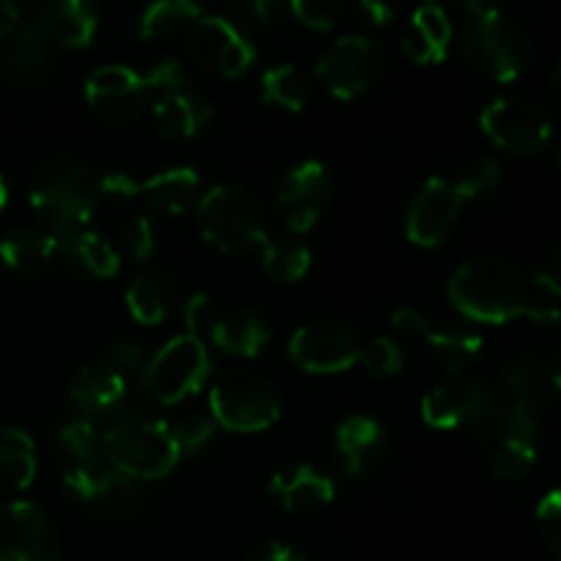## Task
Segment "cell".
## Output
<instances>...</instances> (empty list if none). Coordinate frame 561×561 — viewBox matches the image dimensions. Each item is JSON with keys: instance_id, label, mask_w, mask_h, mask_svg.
Here are the masks:
<instances>
[{"instance_id": "obj_6", "label": "cell", "mask_w": 561, "mask_h": 561, "mask_svg": "<svg viewBox=\"0 0 561 561\" xmlns=\"http://www.w3.org/2000/svg\"><path fill=\"white\" fill-rule=\"evenodd\" d=\"M211 420L233 433L268 431L279 420V398L272 383L252 370H230L208 392Z\"/></svg>"}, {"instance_id": "obj_43", "label": "cell", "mask_w": 561, "mask_h": 561, "mask_svg": "<svg viewBox=\"0 0 561 561\" xmlns=\"http://www.w3.org/2000/svg\"><path fill=\"white\" fill-rule=\"evenodd\" d=\"M142 82H146L148 93L159 99L164 96V93L184 91L186 71L175 58H164V60H157V64L142 75Z\"/></svg>"}, {"instance_id": "obj_12", "label": "cell", "mask_w": 561, "mask_h": 561, "mask_svg": "<svg viewBox=\"0 0 561 561\" xmlns=\"http://www.w3.org/2000/svg\"><path fill=\"white\" fill-rule=\"evenodd\" d=\"M383 49L373 38L351 33L337 38L318 60V77L337 99H356L383 75Z\"/></svg>"}, {"instance_id": "obj_15", "label": "cell", "mask_w": 561, "mask_h": 561, "mask_svg": "<svg viewBox=\"0 0 561 561\" xmlns=\"http://www.w3.org/2000/svg\"><path fill=\"white\" fill-rule=\"evenodd\" d=\"M463 201L455 192V184L447 179H431L422 184L405 211V236L416 247H438L453 230Z\"/></svg>"}, {"instance_id": "obj_55", "label": "cell", "mask_w": 561, "mask_h": 561, "mask_svg": "<svg viewBox=\"0 0 561 561\" xmlns=\"http://www.w3.org/2000/svg\"><path fill=\"white\" fill-rule=\"evenodd\" d=\"M551 378H553V389H557V392H561V348H559V354L553 356V362H551Z\"/></svg>"}, {"instance_id": "obj_47", "label": "cell", "mask_w": 561, "mask_h": 561, "mask_svg": "<svg viewBox=\"0 0 561 561\" xmlns=\"http://www.w3.org/2000/svg\"><path fill=\"white\" fill-rule=\"evenodd\" d=\"M99 197H107V201H131V197H140V181L131 179L129 173H107L99 179Z\"/></svg>"}, {"instance_id": "obj_41", "label": "cell", "mask_w": 561, "mask_h": 561, "mask_svg": "<svg viewBox=\"0 0 561 561\" xmlns=\"http://www.w3.org/2000/svg\"><path fill=\"white\" fill-rule=\"evenodd\" d=\"M537 526H540L542 542L553 557L561 559V488L548 491L537 504Z\"/></svg>"}, {"instance_id": "obj_45", "label": "cell", "mask_w": 561, "mask_h": 561, "mask_svg": "<svg viewBox=\"0 0 561 561\" xmlns=\"http://www.w3.org/2000/svg\"><path fill=\"white\" fill-rule=\"evenodd\" d=\"M104 365L113 367L121 376H129L131 370H137L142 362V345L135 343V340H118V343L110 345L102 354Z\"/></svg>"}, {"instance_id": "obj_52", "label": "cell", "mask_w": 561, "mask_h": 561, "mask_svg": "<svg viewBox=\"0 0 561 561\" xmlns=\"http://www.w3.org/2000/svg\"><path fill=\"white\" fill-rule=\"evenodd\" d=\"M250 561H307L299 551L290 546H268L261 553H255Z\"/></svg>"}, {"instance_id": "obj_1", "label": "cell", "mask_w": 561, "mask_h": 561, "mask_svg": "<svg viewBox=\"0 0 561 561\" xmlns=\"http://www.w3.org/2000/svg\"><path fill=\"white\" fill-rule=\"evenodd\" d=\"M447 296L455 310L474 323H502L515 318L535 321L540 310L531 279L504 257H474L449 277Z\"/></svg>"}, {"instance_id": "obj_2", "label": "cell", "mask_w": 561, "mask_h": 561, "mask_svg": "<svg viewBox=\"0 0 561 561\" xmlns=\"http://www.w3.org/2000/svg\"><path fill=\"white\" fill-rule=\"evenodd\" d=\"M27 197L53 233L80 230L96 214L99 179L80 159L55 157L36 170Z\"/></svg>"}, {"instance_id": "obj_49", "label": "cell", "mask_w": 561, "mask_h": 561, "mask_svg": "<svg viewBox=\"0 0 561 561\" xmlns=\"http://www.w3.org/2000/svg\"><path fill=\"white\" fill-rule=\"evenodd\" d=\"M233 3L263 25H274L285 9V0H233Z\"/></svg>"}, {"instance_id": "obj_35", "label": "cell", "mask_w": 561, "mask_h": 561, "mask_svg": "<svg viewBox=\"0 0 561 561\" xmlns=\"http://www.w3.org/2000/svg\"><path fill=\"white\" fill-rule=\"evenodd\" d=\"M422 343H425L427 351H431V354L453 373H460L466 365H471L482 351V337L480 334L469 332V329H433L431 327V332L425 334Z\"/></svg>"}, {"instance_id": "obj_28", "label": "cell", "mask_w": 561, "mask_h": 561, "mask_svg": "<svg viewBox=\"0 0 561 561\" xmlns=\"http://www.w3.org/2000/svg\"><path fill=\"white\" fill-rule=\"evenodd\" d=\"M173 294V274H168L164 268H148V272L137 274L129 288H126V307H129L131 318L137 323L159 327V323L168 321Z\"/></svg>"}, {"instance_id": "obj_42", "label": "cell", "mask_w": 561, "mask_h": 561, "mask_svg": "<svg viewBox=\"0 0 561 561\" xmlns=\"http://www.w3.org/2000/svg\"><path fill=\"white\" fill-rule=\"evenodd\" d=\"M531 285L540 294V299L561 301V244H553L537 261L535 272H531Z\"/></svg>"}, {"instance_id": "obj_29", "label": "cell", "mask_w": 561, "mask_h": 561, "mask_svg": "<svg viewBox=\"0 0 561 561\" xmlns=\"http://www.w3.org/2000/svg\"><path fill=\"white\" fill-rule=\"evenodd\" d=\"M58 239V250L69 255L77 266L85 268L93 277H115L121 272V255L104 236L96 230L80 228V230H66V233H55Z\"/></svg>"}, {"instance_id": "obj_50", "label": "cell", "mask_w": 561, "mask_h": 561, "mask_svg": "<svg viewBox=\"0 0 561 561\" xmlns=\"http://www.w3.org/2000/svg\"><path fill=\"white\" fill-rule=\"evenodd\" d=\"M354 3L373 25H389L394 20V14H398L394 0H354Z\"/></svg>"}, {"instance_id": "obj_13", "label": "cell", "mask_w": 561, "mask_h": 561, "mask_svg": "<svg viewBox=\"0 0 561 561\" xmlns=\"http://www.w3.org/2000/svg\"><path fill=\"white\" fill-rule=\"evenodd\" d=\"M58 531L38 504L11 502L0 510V561H55Z\"/></svg>"}, {"instance_id": "obj_16", "label": "cell", "mask_w": 561, "mask_h": 561, "mask_svg": "<svg viewBox=\"0 0 561 561\" xmlns=\"http://www.w3.org/2000/svg\"><path fill=\"white\" fill-rule=\"evenodd\" d=\"M85 99L102 118L126 124L146 113L151 93L142 82V75L129 66L113 64L93 71L91 80L85 82Z\"/></svg>"}, {"instance_id": "obj_38", "label": "cell", "mask_w": 561, "mask_h": 561, "mask_svg": "<svg viewBox=\"0 0 561 561\" xmlns=\"http://www.w3.org/2000/svg\"><path fill=\"white\" fill-rule=\"evenodd\" d=\"M362 365L367 367V373L376 378H392L403 370V351L394 340L389 337H373L370 343L362 345Z\"/></svg>"}, {"instance_id": "obj_22", "label": "cell", "mask_w": 561, "mask_h": 561, "mask_svg": "<svg viewBox=\"0 0 561 561\" xmlns=\"http://www.w3.org/2000/svg\"><path fill=\"white\" fill-rule=\"evenodd\" d=\"M449 42H453V22L447 11L442 5L422 3L403 36V53L420 66L442 64L447 58Z\"/></svg>"}, {"instance_id": "obj_32", "label": "cell", "mask_w": 561, "mask_h": 561, "mask_svg": "<svg viewBox=\"0 0 561 561\" xmlns=\"http://www.w3.org/2000/svg\"><path fill=\"white\" fill-rule=\"evenodd\" d=\"M58 442L64 447L69 466L66 469L88 471V469H102V466H113L104 449V433L96 431L91 420H71L60 427Z\"/></svg>"}, {"instance_id": "obj_34", "label": "cell", "mask_w": 561, "mask_h": 561, "mask_svg": "<svg viewBox=\"0 0 561 561\" xmlns=\"http://www.w3.org/2000/svg\"><path fill=\"white\" fill-rule=\"evenodd\" d=\"M261 91L263 102L277 104V107L290 110V113H301L310 102V82H307L305 71L296 69L294 64H279L274 69L263 71Z\"/></svg>"}, {"instance_id": "obj_8", "label": "cell", "mask_w": 561, "mask_h": 561, "mask_svg": "<svg viewBox=\"0 0 561 561\" xmlns=\"http://www.w3.org/2000/svg\"><path fill=\"white\" fill-rule=\"evenodd\" d=\"M493 471L504 480H524L540 455L537 416L504 400L502 409L477 431Z\"/></svg>"}, {"instance_id": "obj_23", "label": "cell", "mask_w": 561, "mask_h": 561, "mask_svg": "<svg viewBox=\"0 0 561 561\" xmlns=\"http://www.w3.org/2000/svg\"><path fill=\"white\" fill-rule=\"evenodd\" d=\"M3 75L16 85H42L53 71V44L38 25L25 27L0 58Z\"/></svg>"}, {"instance_id": "obj_26", "label": "cell", "mask_w": 561, "mask_h": 561, "mask_svg": "<svg viewBox=\"0 0 561 561\" xmlns=\"http://www.w3.org/2000/svg\"><path fill=\"white\" fill-rule=\"evenodd\" d=\"M58 239L53 230L33 228V225H22V228L9 230L0 239V261L20 274H36L53 263L58 255Z\"/></svg>"}, {"instance_id": "obj_39", "label": "cell", "mask_w": 561, "mask_h": 561, "mask_svg": "<svg viewBox=\"0 0 561 561\" xmlns=\"http://www.w3.org/2000/svg\"><path fill=\"white\" fill-rule=\"evenodd\" d=\"M345 3L348 0H290V11L301 25L312 27V31H329L343 16Z\"/></svg>"}, {"instance_id": "obj_4", "label": "cell", "mask_w": 561, "mask_h": 561, "mask_svg": "<svg viewBox=\"0 0 561 561\" xmlns=\"http://www.w3.org/2000/svg\"><path fill=\"white\" fill-rule=\"evenodd\" d=\"M104 449L115 471L129 480H159L181 460L168 422L142 411L121 414L104 433Z\"/></svg>"}, {"instance_id": "obj_5", "label": "cell", "mask_w": 561, "mask_h": 561, "mask_svg": "<svg viewBox=\"0 0 561 561\" xmlns=\"http://www.w3.org/2000/svg\"><path fill=\"white\" fill-rule=\"evenodd\" d=\"M203 239L219 252L244 255L268 241V219L261 203L239 186L219 184L203 192L195 206Z\"/></svg>"}, {"instance_id": "obj_11", "label": "cell", "mask_w": 561, "mask_h": 561, "mask_svg": "<svg viewBox=\"0 0 561 561\" xmlns=\"http://www.w3.org/2000/svg\"><path fill=\"white\" fill-rule=\"evenodd\" d=\"M362 345L365 343L348 323L318 321L290 334L288 356L299 370L312 376H334L359 365Z\"/></svg>"}, {"instance_id": "obj_48", "label": "cell", "mask_w": 561, "mask_h": 561, "mask_svg": "<svg viewBox=\"0 0 561 561\" xmlns=\"http://www.w3.org/2000/svg\"><path fill=\"white\" fill-rule=\"evenodd\" d=\"M211 310H214V299L208 294H203V290L186 299L184 321H186V329H190V334L201 337V329H203V323H206L208 312Z\"/></svg>"}, {"instance_id": "obj_9", "label": "cell", "mask_w": 561, "mask_h": 561, "mask_svg": "<svg viewBox=\"0 0 561 561\" xmlns=\"http://www.w3.org/2000/svg\"><path fill=\"white\" fill-rule=\"evenodd\" d=\"M504 400L507 398L491 383L455 376L427 389L422 398V420L436 431H455V427L480 431L502 409Z\"/></svg>"}, {"instance_id": "obj_7", "label": "cell", "mask_w": 561, "mask_h": 561, "mask_svg": "<svg viewBox=\"0 0 561 561\" xmlns=\"http://www.w3.org/2000/svg\"><path fill=\"white\" fill-rule=\"evenodd\" d=\"M211 373V359L195 334H179L168 340L142 367V389L162 405H175L190 394L201 392Z\"/></svg>"}, {"instance_id": "obj_24", "label": "cell", "mask_w": 561, "mask_h": 561, "mask_svg": "<svg viewBox=\"0 0 561 561\" xmlns=\"http://www.w3.org/2000/svg\"><path fill=\"white\" fill-rule=\"evenodd\" d=\"M140 197L151 211L181 217L201 201V181L192 168H170L140 181Z\"/></svg>"}, {"instance_id": "obj_40", "label": "cell", "mask_w": 561, "mask_h": 561, "mask_svg": "<svg viewBox=\"0 0 561 561\" xmlns=\"http://www.w3.org/2000/svg\"><path fill=\"white\" fill-rule=\"evenodd\" d=\"M170 433H173V442L179 447L181 458L186 453H197L201 447H206L214 436V420L211 416H203V414H190L184 420H175L168 422Z\"/></svg>"}, {"instance_id": "obj_17", "label": "cell", "mask_w": 561, "mask_h": 561, "mask_svg": "<svg viewBox=\"0 0 561 561\" xmlns=\"http://www.w3.org/2000/svg\"><path fill=\"white\" fill-rule=\"evenodd\" d=\"M217 345L219 351L239 359H255L268 345V327L261 316L250 310H214L208 312L206 323L201 329V340Z\"/></svg>"}, {"instance_id": "obj_27", "label": "cell", "mask_w": 561, "mask_h": 561, "mask_svg": "<svg viewBox=\"0 0 561 561\" xmlns=\"http://www.w3.org/2000/svg\"><path fill=\"white\" fill-rule=\"evenodd\" d=\"M334 444L343 469L354 477L365 474L383 455V427L370 416H351L337 427Z\"/></svg>"}, {"instance_id": "obj_30", "label": "cell", "mask_w": 561, "mask_h": 561, "mask_svg": "<svg viewBox=\"0 0 561 561\" xmlns=\"http://www.w3.org/2000/svg\"><path fill=\"white\" fill-rule=\"evenodd\" d=\"M241 36L239 27L228 22L225 16H206L203 14L195 25L186 31V53L201 69L217 71L222 66L225 55L233 47L236 38Z\"/></svg>"}, {"instance_id": "obj_53", "label": "cell", "mask_w": 561, "mask_h": 561, "mask_svg": "<svg viewBox=\"0 0 561 561\" xmlns=\"http://www.w3.org/2000/svg\"><path fill=\"white\" fill-rule=\"evenodd\" d=\"M548 99H551L553 110L561 113V60L557 64V69L551 71V77H548Z\"/></svg>"}, {"instance_id": "obj_10", "label": "cell", "mask_w": 561, "mask_h": 561, "mask_svg": "<svg viewBox=\"0 0 561 561\" xmlns=\"http://www.w3.org/2000/svg\"><path fill=\"white\" fill-rule=\"evenodd\" d=\"M480 126L493 146L510 153L542 151L553 135L551 113L529 96L493 99L480 113Z\"/></svg>"}, {"instance_id": "obj_19", "label": "cell", "mask_w": 561, "mask_h": 561, "mask_svg": "<svg viewBox=\"0 0 561 561\" xmlns=\"http://www.w3.org/2000/svg\"><path fill=\"white\" fill-rule=\"evenodd\" d=\"M504 389H507L504 398L510 403L540 416L551 405L553 392H557L551 378V362L542 354H520L518 359L510 362L507 373H504Z\"/></svg>"}, {"instance_id": "obj_14", "label": "cell", "mask_w": 561, "mask_h": 561, "mask_svg": "<svg viewBox=\"0 0 561 561\" xmlns=\"http://www.w3.org/2000/svg\"><path fill=\"white\" fill-rule=\"evenodd\" d=\"M329 197H332V181L329 170L318 159H307L290 168L277 186V203L285 214V225L294 233H307L316 228L321 214L327 211Z\"/></svg>"}, {"instance_id": "obj_31", "label": "cell", "mask_w": 561, "mask_h": 561, "mask_svg": "<svg viewBox=\"0 0 561 561\" xmlns=\"http://www.w3.org/2000/svg\"><path fill=\"white\" fill-rule=\"evenodd\" d=\"M36 444L25 431L0 427V491H25L36 480Z\"/></svg>"}, {"instance_id": "obj_44", "label": "cell", "mask_w": 561, "mask_h": 561, "mask_svg": "<svg viewBox=\"0 0 561 561\" xmlns=\"http://www.w3.org/2000/svg\"><path fill=\"white\" fill-rule=\"evenodd\" d=\"M124 247L135 261H146L157 250V233H153V222L148 217H135L126 222L124 228Z\"/></svg>"}, {"instance_id": "obj_37", "label": "cell", "mask_w": 561, "mask_h": 561, "mask_svg": "<svg viewBox=\"0 0 561 561\" xmlns=\"http://www.w3.org/2000/svg\"><path fill=\"white\" fill-rule=\"evenodd\" d=\"M499 184H502V164L491 157H482L460 173V179L455 181V192L460 195V201L469 203L496 192Z\"/></svg>"}, {"instance_id": "obj_56", "label": "cell", "mask_w": 561, "mask_h": 561, "mask_svg": "<svg viewBox=\"0 0 561 561\" xmlns=\"http://www.w3.org/2000/svg\"><path fill=\"white\" fill-rule=\"evenodd\" d=\"M5 203H9V186H5L3 175H0V211L5 208Z\"/></svg>"}, {"instance_id": "obj_18", "label": "cell", "mask_w": 561, "mask_h": 561, "mask_svg": "<svg viewBox=\"0 0 561 561\" xmlns=\"http://www.w3.org/2000/svg\"><path fill=\"white\" fill-rule=\"evenodd\" d=\"M69 398L80 414H121V405L126 400V376L99 359L77 370V376L71 378Z\"/></svg>"}, {"instance_id": "obj_33", "label": "cell", "mask_w": 561, "mask_h": 561, "mask_svg": "<svg viewBox=\"0 0 561 561\" xmlns=\"http://www.w3.org/2000/svg\"><path fill=\"white\" fill-rule=\"evenodd\" d=\"M203 16V0H153L140 16V38H164L179 31H190Z\"/></svg>"}, {"instance_id": "obj_25", "label": "cell", "mask_w": 561, "mask_h": 561, "mask_svg": "<svg viewBox=\"0 0 561 561\" xmlns=\"http://www.w3.org/2000/svg\"><path fill=\"white\" fill-rule=\"evenodd\" d=\"M214 107L192 91H173L164 93L153 102V121H157L159 131L170 140H190L195 137L203 126L211 121Z\"/></svg>"}, {"instance_id": "obj_46", "label": "cell", "mask_w": 561, "mask_h": 561, "mask_svg": "<svg viewBox=\"0 0 561 561\" xmlns=\"http://www.w3.org/2000/svg\"><path fill=\"white\" fill-rule=\"evenodd\" d=\"M392 327L400 337L411 340V343H422L433 323L416 307H400V310L392 312Z\"/></svg>"}, {"instance_id": "obj_54", "label": "cell", "mask_w": 561, "mask_h": 561, "mask_svg": "<svg viewBox=\"0 0 561 561\" xmlns=\"http://www.w3.org/2000/svg\"><path fill=\"white\" fill-rule=\"evenodd\" d=\"M425 3H433V5L458 3V5H463V9H469L471 14H480V11L493 9V0H425Z\"/></svg>"}, {"instance_id": "obj_20", "label": "cell", "mask_w": 561, "mask_h": 561, "mask_svg": "<svg viewBox=\"0 0 561 561\" xmlns=\"http://www.w3.org/2000/svg\"><path fill=\"white\" fill-rule=\"evenodd\" d=\"M36 25L55 47L80 49L93 42L99 22L85 0H47Z\"/></svg>"}, {"instance_id": "obj_3", "label": "cell", "mask_w": 561, "mask_h": 561, "mask_svg": "<svg viewBox=\"0 0 561 561\" xmlns=\"http://www.w3.org/2000/svg\"><path fill=\"white\" fill-rule=\"evenodd\" d=\"M463 55L477 71L496 82H513L535 58L529 27L502 9H485L471 16L463 31Z\"/></svg>"}, {"instance_id": "obj_36", "label": "cell", "mask_w": 561, "mask_h": 561, "mask_svg": "<svg viewBox=\"0 0 561 561\" xmlns=\"http://www.w3.org/2000/svg\"><path fill=\"white\" fill-rule=\"evenodd\" d=\"M312 255L301 241H277L268 239L261 247V266L274 283L294 285L310 272Z\"/></svg>"}, {"instance_id": "obj_21", "label": "cell", "mask_w": 561, "mask_h": 561, "mask_svg": "<svg viewBox=\"0 0 561 561\" xmlns=\"http://www.w3.org/2000/svg\"><path fill=\"white\" fill-rule=\"evenodd\" d=\"M268 493L290 513H312L334 499V482L316 466L301 463L277 471L268 482Z\"/></svg>"}, {"instance_id": "obj_51", "label": "cell", "mask_w": 561, "mask_h": 561, "mask_svg": "<svg viewBox=\"0 0 561 561\" xmlns=\"http://www.w3.org/2000/svg\"><path fill=\"white\" fill-rule=\"evenodd\" d=\"M20 0H0V38L11 36L20 25Z\"/></svg>"}, {"instance_id": "obj_57", "label": "cell", "mask_w": 561, "mask_h": 561, "mask_svg": "<svg viewBox=\"0 0 561 561\" xmlns=\"http://www.w3.org/2000/svg\"><path fill=\"white\" fill-rule=\"evenodd\" d=\"M559 164H561V148H559Z\"/></svg>"}]
</instances>
